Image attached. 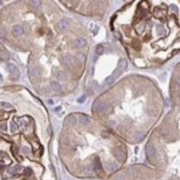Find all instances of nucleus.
<instances>
[{
	"mask_svg": "<svg viewBox=\"0 0 180 180\" xmlns=\"http://www.w3.org/2000/svg\"><path fill=\"white\" fill-rule=\"evenodd\" d=\"M51 86L53 90H55V91H60L61 89H62V87H61V85L57 81H52L51 83Z\"/></svg>",
	"mask_w": 180,
	"mask_h": 180,
	"instance_id": "nucleus-14",
	"label": "nucleus"
},
{
	"mask_svg": "<svg viewBox=\"0 0 180 180\" xmlns=\"http://www.w3.org/2000/svg\"><path fill=\"white\" fill-rule=\"evenodd\" d=\"M7 69H8V71H9L12 79L14 81L18 80L20 74H19V71H18V69L16 67V66L13 63H8V66H7Z\"/></svg>",
	"mask_w": 180,
	"mask_h": 180,
	"instance_id": "nucleus-2",
	"label": "nucleus"
},
{
	"mask_svg": "<svg viewBox=\"0 0 180 180\" xmlns=\"http://www.w3.org/2000/svg\"><path fill=\"white\" fill-rule=\"evenodd\" d=\"M114 155H115V157L118 160L121 161L124 159V156H125V153H124V149H123L122 148H118V149L114 152Z\"/></svg>",
	"mask_w": 180,
	"mask_h": 180,
	"instance_id": "nucleus-5",
	"label": "nucleus"
},
{
	"mask_svg": "<svg viewBox=\"0 0 180 180\" xmlns=\"http://www.w3.org/2000/svg\"><path fill=\"white\" fill-rule=\"evenodd\" d=\"M55 76L57 77V79L59 81H66L67 79V76L66 74L65 73L64 71H57L56 73H55Z\"/></svg>",
	"mask_w": 180,
	"mask_h": 180,
	"instance_id": "nucleus-9",
	"label": "nucleus"
},
{
	"mask_svg": "<svg viewBox=\"0 0 180 180\" xmlns=\"http://www.w3.org/2000/svg\"><path fill=\"white\" fill-rule=\"evenodd\" d=\"M85 100V95H82V96H81L80 98L78 99L79 103H83Z\"/></svg>",
	"mask_w": 180,
	"mask_h": 180,
	"instance_id": "nucleus-25",
	"label": "nucleus"
},
{
	"mask_svg": "<svg viewBox=\"0 0 180 180\" xmlns=\"http://www.w3.org/2000/svg\"><path fill=\"white\" fill-rule=\"evenodd\" d=\"M22 170V167L18 165H16V166H13V167H10L8 169V173L10 174H15L17 173L20 172Z\"/></svg>",
	"mask_w": 180,
	"mask_h": 180,
	"instance_id": "nucleus-10",
	"label": "nucleus"
},
{
	"mask_svg": "<svg viewBox=\"0 0 180 180\" xmlns=\"http://www.w3.org/2000/svg\"><path fill=\"white\" fill-rule=\"evenodd\" d=\"M62 62L66 66H71L73 64V59L71 56L66 55V56H63L62 57Z\"/></svg>",
	"mask_w": 180,
	"mask_h": 180,
	"instance_id": "nucleus-7",
	"label": "nucleus"
},
{
	"mask_svg": "<svg viewBox=\"0 0 180 180\" xmlns=\"http://www.w3.org/2000/svg\"><path fill=\"white\" fill-rule=\"evenodd\" d=\"M0 129H1L2 130H3V131H6L7 129H8V126H7L6 123H3V124L0 125Z\"/></svg>",
	"mask_w": 180,
	"mask_h": 180,
	"instance_id": "nucleus-24",
	"label": "nucleus"
},
{
	"mask_svg": "<svg viewBox=\"0 0 180 180\" xmlns=\"http://www.w3.org/2000/svg\"><path fill=\"white\" fill-rule=\"evenodd\" d=\"M145 152H146V154H147L148 157H153L154 155V153H155V149H154V145L152 144H148L146 145V148H145Z\"/></svg>",
	"mask_w": 180,
	"mask_h": 180,
	"instance_id": "nucleus-6",
	"label": "nucleus"
},
{
	"mask_svg": "<svg viewBox=\"0 0 180 180\" xmlns=\"http://www.w3.org/2000/svg\"><path fill=\"white\" fill-rule=\"evenodd\" d=\"M10 58V54L8 51H1L0 52V59L3 61H8Z\"/></svg>",
	"mask_w": 180,
	"mask_h": 180,
	"instance_id": "nucleus-12",
	"label": "nucleus"
},
{
	"mask_svg": "<svg viewBox=\"0 0 180 180\" xmlns=\"http://www.w3.org/2000/svg\"><path fill=\"white\" fill-rule=\"evenodd\" d=\"M105 168L108 171L110 172H115V170L117 169V166L114 163H109V164H105Z\"/></svg>",
	"mask_w": 180,
	"mask_h": 180,
	"instance_id": "nucleus-13",
	"label": "nucleus"
},
{
	"mask_svg": "<svg viewBox=\"0 0 180 180\" xmlns=\"http://www.w3.org/2000/svg\"><path fill=\"white\" fill-rule=\"evenodd\" d=\"M29 3L32 5L33 7H34V8H38V7L40 6V1H38V0H31V1H29Z\"/></svg>",
	"mask_w": 180,
	"mask_h": 180,
	"instance_id": "nucleus-19",
	"label": "nucleus"
},
{
	"mask_svg": "<svg viewBox=\"0 0 180 180\" xmlns=\"http://www.w3.org/2000/svg\"><path fill=\"white\" fill-rule=\"evenodd\" d=\"M3 76L0 74V81H3Z\"/></svg>",
	"mask_w": 180,
	"mask_h": 180,
	"instance_id": "nucleus-31",
	"label": "nucleus"
},
{
	"mask_svg": "<svg viewBox=\"0 0 180 180\" xmlns=\"http://www.w3.org/2000/svg\"><path fill=\"white\" fill-rule=\"evenodd\" d=\"M48 102H49V103H51V105H52V100H48Z\"/></svg>",
	"mask_w": 180,
	"mask_h": 180,
	"instance_id": "nucleus-32",
	"label": "nucleus"
},
{
	"mask_svg": "<svg viewBox=\"0 0 180 180\" xmlns=\"http://www.w3.org/2000/svg\"><path fill=\"white\" fill-rule=\"evenodd\" d=\"M32 173H33V171H32V169H29V168H28V169H26V175H28V176H29V175H31L32 174Z\"/></svg>",
	"mask_w": 180,
	"mask_h": 180,
	"instance_id": "nucleus-26",
	"label": "nucleus"
},
{
	"mask_svg": "<svg viewBox=\"0 0 180 180\" xmlns=\"http://www.w3.org/2000/svg\"><path fill=\"white\" fill-rule=\"evenodd\" d=\"M105 103L98 100V101H95V103H94L93 106H92V109H93L94 111L100 113V112H102L104 110H105Z\"/></svg>",
	"mask_w": 180,
	"mask_h": 180,
	"instance_id": "nucleus-3",
	"label": "nucleus"
},
{
	"mask_svg": "<svg viewBox=\"0 0 180 180\" xmlns=\"http://www.w3.org/2000/svg\"><path fill=\"white\" fill-rule=\"evenodd\" d=\"M3 168H4V164H3V163L0 162V170H2V169H3Z\"/></svg>",
	"mask_w": 180,
	"mask_h": 180,
	"instance_id": "nucleus-29",
	"label": "nucleus"
},
{
	"mask_svg": "<svg viewBox=\"0 0 180 180\" xmlns=\"http://www.w3.org/2000/svg\"><path fill=\"white\" fill-rule=\"evenodd\" d=\"M12 33L15 37H19L23 34V28L19 25H15L12 28Z\"/></svg>",
	"mask_w": 180,
	"mask_h": 180,
	"instance_id": "nucleus-4",
	"label": "nucleus"
},
{
	"mask_svg": "<svg viewBox=\"0 0 180 180\" xmlns=\"http://www.w3.org/2000/svg\"><path fill=\"white\" fill-rule=\"evenodd\" d=\"M127 67V62H126L125 59H120V61H119V63H118V66H117V68L115 70V71H114L113 73V76H112L114 77V79L115 78V77H119L122 74V72L124 71V70H125V68Z\"/></svg>",
	"mask_w": 180,
	"mask_h": 180,
	"instance_id": "nucleus-1",
	"label": "nucleus"
},
{
	"mask_svg": "<svg viewBox=\"0 0 180 180\" xmlns=\"http://www.w3.org/2000/svg\"><path fill=\"white\" fill-rule=\"evenodd\" d=\"M114 77L112 76H108L106 79L105 80V85H110V84H112L114 82Z\"/></svg>",
	"mask_w": 180,
	"mask_h": 180,
	"instance_id": "nucleus-20",
	"label": "nucleus"
},
{
	"mask_svg": "<svg viewBox=\"0 0 180 180\" xmlns=\"http://www.w3.org/2000/svg\"><path fill=\"white\" fill-rule=\"evenodd\" d=\"M68 120H69V123H70L71 124H75L76 123V117H74L73 115L69 116Z\"/></svg>",
	"mask_w": 180,
	"mask_h": 180,
	"instance_id": "nucleus-21",
	"label": "nucleus"
},
{
	"mask_svg": "<svg viewBox=\"0 0 180 180\" xmlns=\"http://www.w3.org/2000/svg\"><path fill=\"white\" fill-rule=\"evenodd\" d=\"M10 127H11V132L13 133V132H15V131L17 130V127H16V125L13 124V122L10 123Z\"/></svg>",
	"mask_w": 180,
	"mask_h": 180,
	"instance_id": "nucleus-23",
	"label": "nucleus"
},
{
	"mask_svg": "<svg viewBox=\"0 0 180 180\" xmlns=\"http://www.w3.org/2000/svg\"><path fill=\"white\" fill-rule=\"evenodd\" d=\"M0 37H1V38L4 37V32L3 31H0Z\"/></svg>",
	"mask_w": 180,
	"mask_h": 180,
	"instance_id": "nucleus-30",
	"label": "nucleus"
},
{
	"mask_svg": "<svg viewBox=\"0 0 180 180\" xmlns=\"http://www.w3.org/2000/svg\"><path fill=\"white\" fill-rule=\"evenodd\" d=\"M144 134H143L141 131H138V132H136L135 135H134V138H135L136 141H138V142L142 140V139H144Z\"/></svg>",
	"mask_w": 180,
	"mask_h": 180,
	"instance_id": "nucleus-17",
	"label": "nucleus"
},
{
	"mask_svg": "<svg viewBox=\"0 0 180 180\" xmlns=\"http://www.w3.org/2000/svg\"><path fill=\"white\" fill-rule=\"evenodd\" d=\"M57 26L61 30L64 31V30L67 29V28H68V26H69V23L66 19L62 18V19L59 20V22H58V23H57Z\"/></svg>",
	"mask_w": 180,
	"mask_h": 180,
	"instance_id": "nucleus-8",
	"label": "nucleus"
},
{
	"mask_svg": "<svg viewBox=\"0 0 180 180\" xmlns=\"http://www.w3.org/2000/svg\"><path fill=\"white\" fill-rule=\"evenodd\" d=\"M95 53L97 55H102L104 53V47L102 45H98V46L95 47Z\"/></svg>",
	"mask_w": 180,
	"mask_h": 180,
	"instance_id": "nucleus-18",
	"label": "nucleus"
},
{
	"mask_svg": "<svg viewBox=\"0 0 180 180\" xmlns=\"http://www.w3.org/2000/svg\"><path fill=\"white\" fill-rule=\"evenodd\" d=\"M144 27L143 26V25H140V26L139 27V28H137V31H138V33H140L141 32L144 30Z\"/></svg>",
	"mask_w": 180,
	"mask_h": 180,
	"instance_id": "nucleus-27",
	"label": "nucleus"
},
{
	"mask_svg": "<svg viewBox=\"0 0 180 180\" xmlns=\"http://www.w3.org/2000/svg\"><path fill=\"white\" fill-rule=\"evenodd\" d=\"M94 169L95 170H99V169H101V163H100V160L99 158H95V161H94Z\"/></svg>",
	"mask_w": 180,
	"mask_h": 180,
	"instance_id": "nucleus-15",
	"label": "nucleus"
},
{
	"mask_svg": "<svg viewBox=\"0 0 180 180\" xmlns=\"http://www.w3.org/2000/svg\"><path fill=\"white\" fill-rule=\"evenodd\" d=\"M22 151H23V154H28L30 153V149L28 147H23V149H22Z\"/></svg>",
	"mask_w": 180,
	"mask_h": 180,
	"instance_id": "nucleus-22",
	"label": "nucleus"
},
{
	"mask_svg": "<svg viewBox=\"0 0 180 180\" xmlns=\"http://www.w3.org/2000/svg\"><path fill=\"white\" fill-rule=\"evenodd\" d=\"M85 40H84L83 38H76V39L75 45H76V47H79V48L83 47L85 46Z\"/></svg>",
	"mask_w": 180,
	"mask_h": 180,
	"instance_id": "nucleus-11",
	"label": "nucleus"
},
{
	"mask_svg": "<svg viewBox=\"0 0 180 180\" xmlns=\"http://www.w3.org/2000/svg\"><path fill=\"white\" fill-rule=\"evenodd\" d=\"M1 105L2 106H4V107H11V105H10L8 103H7V102H2Z\"/></svg>",
	"mask_w": 180,
	"mask_h": 180,
	"instance_id": "nucleus-28",
	"label": "nucleus"
},
{
	"mask_svg": "<svg viewBox=\"0 0 180 180\" xmlns=\"http://www.w3.org/2000/svg\"><path fill=\"white\" fill-rule=\"evenodd\" d=\"M79 120H80V122L81 123V124H87L90 123V119H89L88 116H86V115H81V116L80 117V119H79Z\"/></svg>",
	"mask_w": 180,
	"mask_h": 180,
	"instance_id": "nucleus-16",
	"label": "nucleus"
}]
</instances>
